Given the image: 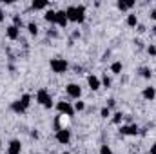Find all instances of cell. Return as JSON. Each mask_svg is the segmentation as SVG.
<instances>
[{
    "label": "cell",
    "instance_id": "obj_1",
    "mask_svg": "<svg viewBox=\"0 0 156 154\" xmlns=\"http://www.w3.org/2000/svg\"><path fill=\"white\" fill-rule=\"evenodd\" d=\"M66 13H67V18H69V22H75V24H82L83 20H85V5H69L67 9H66Z\"/></svg>",
    "mask_w": 156,
    "mask_h": 154
},
{
    "label": "cell",
    "instance_id": "obj_2",
    "mask_svg": "<svg viewBox=\"0 0 156 154\" xmlns=\"http://www.w3.org/2000/svg\"><path fill=\"white\" fill-rule=\"evenodd\" d=\"M49 67H51L53 73H56V75H64V73L69 69V64H67L64 58H53V60L49 62Z\"/></svg>",
    "mask_w": 156,
    "mask_h": 154
},
{
    "label": "cell",
    "instance_id": "obj_3",
    "mask_svg": "<svg viewBox=\"0 0 156 154\" xmlns=\"http://www.w3.org/2000/svg\"><path fill=\"white\" fill-rule=\"evenodd\" d=\"M37 102H38L42 107H45V109H51V107H53V98H51V94H49L47 89H38V93H37Z\"/></svg>",
    "mask_w": 156,
    "mask_h": 154
},
{
    "label": "cell",
    "instance_id": "obj_4",
    "mask_svg": "<svg viewBox=\"0 0 156 154\" xmlns=\"http://www.w3.org/2000/svg\"><path fill=\"white\" fill-rule=\"evenodd\" d=\"M56 111H58V114L69 116V118H73V116H75V107H73L69 102H64V100L56 103Z\"/></svg>",
    "mask_w": 156,
    "mask_h": 154
},
{
    "label": "cell",
    "instance_id": "obj_5",
    "mask_svg": "<svg viewBox=\"0 0 156 154\" xmlns=\"http://www.w3.org/2000/svg\"><path fill=\"white\" fill-rule=\"evenodd\" d=\"M66 93H67V96L73 98V100H80V96H82V89H80L78 83H67V85H66Z\"/></svg>",
    "mask_w": 156,
    "mask_h": 154
},
{
    "label": "cell",
    "instance_id": "obj_6",
    "mask_svg": "<svg viewBox=\"0 0 156 154\" xmlns=\"http://www.w3.org/2000/svg\"><path fill=\"white\" fill-rule=\"evenodd\" d=\"M56 142L62 143V145H67L71 142V131L69 129H60L56 131Z\"/></svg>",
    "mask_w": 156,
    "mask_h": 154
},
{
    "label": "cell",
    "instance_id": "obj_7",
    "mask_svg": "<svg viewBox=\"0 0 156 154\" xmlns=\"http://www.w3.org/2000/svg\"><path fill=\"white\" fill-rule=\"evenodd\" d=\"M58 27H64L66 29V26L69 24V18H67V13H66V9H60V11H56V22H55Z\"/></svg>",
    "mask_w": 156,
    "mask_h": 154
},
{
    "label": "cell",
    "instance_id": "obj_8",
    "mask_svg": "<svg viewBox=\"0 0 156 154\" xmlns=\"http://www.w3.org/2000/svg\"><path fill=\"white\" fill-rule=\"evenodd\" d=\"M87 83H89V89L91 91H98L102 87V80L98 76H94V75H89L87 76Z\"/></svg>",
    "mask_w": 156,
    "mask_h": 154
},
{
    "label": "cell",
    "instance_id": "obj_9",
    "mask_svg": "<svg viewBox=\"0 0 156 154\" xmlns=\"http://www.w3.org/2000/svg\"><path fill=\"white\" fill-rule=\"evenodd\" d=\"M67 121H69V116H64V114H58L56 120H55V129L60 131V129H67Z\"/></svg>",
    "mask_w": 156,
    "mask_h": 154
},
{
    "label": "cell",
    "instance_id": "obj_10",
    "mask_svg": "<svg viewBox=\"0 0 156 154\" xmlns=\"http://www.w3.org/2000/svg\"><path fill=\"white\" fill-rule=\"evenodd\" d=\"M20 151H22V143L18 140H11L7 145V154H20Z\"/></svg>",
    "mask_w": 156,
    "mask_h": 154
},
{
    "label": "cell",
    "instance_id": "obj_11",
    "mask_svg": "<svg viewBox=\"0 0 156 154\" xmlns=\"http://www.w3.org/2000/svg\"><path fill=\"white\" fill-rule=\"evenodd\" d=\"M5 35H7V38H9V40H18V38H20V29H18V27H15V26L11 24V26L5 29Z\"/></svg>",
    "mask_w": 156,
    "mask_h": 154
},
{
    "label": "cell",
    "instance_id": "obj_12",
    "mask_svg": "<svg viewBox=\"0 0 156 154\" xmlns=\"http://www.w3.org/2000/svg\"><path fill=\"white\" fill-rule=\"evenodd\" d=\"M142 96H144L147 102H153V100L156 98V89H154V87H151V85H149V87H145V89L142 91Z\"/></svg>",
    "mask_w": 156,
    "mask_h": 154
},
{
    "label": "cell",
    "instance_id": "obj_13",
    "mask_svg": "<svg viewBox=\"0 0 156 154\" xmlns=\"http://www.w3.org/2000/svg\"><path fill=\"white\" fill-rule=\"evenodd\" d=\"M116 7L120 11H129L134 7V2L133 0H120V2H116Z\"/></svg>",
    "mask_w": 156,
    "mask_h": 154
},
{
    "label": "cell",
    "instance_id": "obj_14",
    "mask_svg": "<svg viewBox=\"0 0 156 154\" xmlns=\"http://www.w3.org/2000/svg\"><path fill=\"white\" fill-rule=\"evenodd\" d=\"M11 111H13V113H16V114H24L27 109L22 105V102H20V100H16V102H13V103H11Z\"/></svg>",
    "mask_w": 156,
    "mask_h": 154
},
{
    "label": "cell",
    "instance_id": "obj_15",
    "mask_svg": "<svg viewBox=\"0 0 156 154\" xmlns=\"http://www.w3.org/2000/svg\"><path fill=\"white\" fill-rule=\"evenodd\" d=\"M44 18H45V22H49V24H55V22H56V11H53V9H47V11H45V15H44Z\"/></svg>",
    "mask_w": 156,
    "mask_h": 154
},
{
    "label": "cell",
    "instance_id": "obj_16",
    "mask_svg": "<svg viewBox=\"0 0 156 154\" xmlns=\"http://www.w3.org/2000/svg\"><path fill=\"white\" fill-rule=\"evenodd\" d=\"M125 24H127L129 27H136V26H138V16H136L134 13L127 15V20H125Z\"/></svg>",
    "mask_w": 156,
    "mask_h": 154
},
{
    "label": "cell",
    "instance_id": "obj_17",
    "mask_svg": "<svg viewBox=\"0 0 156 154\" xmlns=\"http://www.w3.org/2000/svg\"><path fill=\"white\" fill-rule=\"evenodd\" d=\"M122 69H123L122 62H113V64H111V73H113V75H122Z\"/></svg>",
    "mask_w": 156,
    "mask_h": 154
},
{
    "label": "cell",
    "instance_id": "obj_18",
    "mask_svg": "<svg viewBox=\"0 0 156 154\" xmlns=\"http://www.w3.org/2000/svg\"><path fill=\"white\" fill-rule=\"evenodd\" d=\"M31 7H33L35 11H40V9H47V7H49V2H33V4H31Z\"/></svg>",
    "mask_w": 156,
    "mask_h": 154
},
{
    "label": "cell",
    "instance_id": "obj_19",
    "mask_svg": "<svg viewBox=\"0 0 156 154\" xmlns=\"http://www.w3.org/2000/svg\"><path fill=\"white\" fill-rule=\"evenodd\" d=\"M123 118H125V116H123V113H120V111H118V113H115V114H113V123H115V125H122Z\"/></svg>",
    "mask_w": 156,
    "mask_h": 154
},
{
    "label": "cell",
    "instance_id": "obj_20",
    "mask_svg": "<svg viewBox=\"0 0 156 154\" xmlns=\"http://www.w3.org/2000/svg\"><path fill=\"white\" fill-rule=\"evenodd\" d=\"M27 31H29L33 37H37V35H38V26H37L35 22H29V24H27Z\"/></svg>",
    "mask_w": 156,
    "mask_h": 154
},
{
    "label": "cell",
    "instance_id": "obj_21",
    "mask_svg": "<svg viewBox=\"0 0 156 154\" xmlns=\"http://www.w3.org/2000/svg\"><path fill=\"white\" fill-rule=\"evenodd\" d=\"M140 75L145 78V80H151V76H153V71H151L149 67H142V69H140Z\"/></svg>",
    "mask_w": 156,
    "mask_h": 154
},
{
    "label": "cell",
    "instance_id": "obj_22",
    "mask_svg": "<svg viewBox=\"0 0 156 154\" xmlns=\"http://www.w3.org/2000/svg\"><path fill=\"white\" fill-rule=\"evenodd\" d=\"M13 26H15V27H18V29L24 26V22H22V16H20V15H13Z\"/></svg>",
    "mask_w": 156,
    "mask_h": 154
},
{
    "label": "cell",
    "instance_id": "obj_23",
    "mask_svg": "<svg viewBox=\"0 0 156 154\" xmlns=\"http://www.w3.org/2000/svg\"><path fill=\"white\" fill-rule=\"evenodd\" d=\"M20 102H22V105H24L26 109H29V105H31V94H24V96L20 98Z\"/></svg>",
    "mask_w": 156,
    "mask_h": 154
},
{
    "label": "cell",
    "instance_id": "obj_24",
    "mask_svg": "<svg viewBox=\"0 0 156 154\" xmlns=\"http://www.w3.org/2000/svg\"><path fill=\"white\" fill-rule=\"evenodd\" d=\"M75 113H82L83 109H85V102H82V100H78V102H75Z\"/></svg>",
    "mask_w": 156,
    "mask_h": 154
},
{
    "label": "cell",
    "instance_id": "obj_25",
    "mask_svg": "<svg viewBox=\"0 0 156 154\" xmlns=\"http://www.w3.org/2000/svg\"><path fill=\"white\" fill-rule=\"evenodd\" d=\"M100 80H102V87H105V89H107V87H111V83H113V80L107 76V75H104Z\"/></svg>",
    "mask_w": 156,
    "mask_h": 154
},
{
    "label": "cell",
    "instance_id": "obj_26",
    "mask_svg": "<svg viewBox=\"0 0 156 154\" xmlns=\"http://www.w3.org/2000/svg\"><path fill=\"white\" fill-rule=\"evenodd\" d=\"M136 134H140V127L138 125H129V134L127 136H136Z\"/></svg>",
    "mask_w": 156,
    "mask_h": 154
},
{
    "label": "cell",
    "instance_id": "obj_27",
    "mask_svg": "<svg viewBox=\"0 0 156 154\" xmlns=\"http://www.w3.org/2000/svg\"><path fill=\"white\" fill-rule=\"evenodd\" d=\"M100 116H102V118H109V116H111V109H109V107H102V109H100Z\"/></svg>",
    "mask_w": 156,
    "mask_h": 154
},
{
    "label": "cell",
    "instance_id": "obj_28",
    "mask_svg": "<svg viewBox=\"0 0 156 154\" xmlns=\"http://www.w3.org/2000/svg\"><path fill=\"white\" fill-rule=\"evenodd\" d=\"M100 154H113V149L109 145H102L100 147Z\"/></svg>",
    "mask_w": 156,
    "mask_h": 154
},
{
    "label": "cell",
    "instance_id": "obj_29",
    "mask_svg": "<svg viewBox=\"0 0 156 154\" xmlns=\"http://www.w3.org/2000/svg\"><path fill=\"white\" fill-rule=\"evenodd\" d=\"M115 105H116V100H115V98H109V100H107V105H105V107H109V109H113Z\"/></svg>",
    "mask_w": 156,
    "mask_h": 154
},
{
    "label": "cell",
    "instance_id": "obj_30",
    "mask_svg": "<svg viewBox=\"0 0 156 154\" xmlns=\"http://www.w3.org/2000/svg\"><path fill=\"white\" fill-rule=\"evenodd\" d=\"M147 53H149L151 56H156V45H149V47H147Z\"/></svg>",
    "mask_w": 156,
    "mask_h": 154
},
{
    "label": "cell",
    "instance_id": "obj_31",
    "mask_svg": "<svg viewBox=\"0 0 156 154\" xmlns=\"http://www.w3.org/2000/svg\"><path fill=\"white\" fill-rule=\"evenodd\" d=\"M149 15H151V18L156 22V7H154V9H151V13H149Z\"/></svg>",
    "mask_w": 156,
    "mask_h": 154
},
{
    "label": "cell",
    "instance_id": "obj_32",
    "mask_svg": "<svg viewBox=\"0 0 156 154\" xmlns=\"http://www.w3.org/2000/svg\"><path fill=\"white\" fill-rule=\"evenodd\" d=\"M149 154H156V142L151 145V151H149Z\"/></svg>",
    "mask_w": 156,
    "mask_h": 154
},
{
    "label": "cell",
    "instance_id": "obj_33",
    "mask_svg": "<svg viewBox=\"0 0 156 154\" xmlns=\"http://www.w3.org/2000/svg\"><path fill=\"white\" fill-rule=\"evenodd\" d=\"M145 29H147L145 26H138V33H145Z\"/></svg>",
    "mask_w": 156,
    "mask_h": 154
},
{
    "label": "cell",
    "instance_id": "obj_34",
    "mask_svg": "<svg viewBox=\"0 0 156 154\" xmlns=\"http://www.w3.org/2000/svg\"><path fill=\"white\" fill-rule=\"evenodd\" d=\"M47 35H49V37H56V35H58V33H56V31H55V29H51V31H47Z\"/></svg>",
    "mask_w": 156,
    "mask_h": 154
},
{
    "label": "cell",
    "instance_id": "obj_35",
    "mask_svg": "<svg viewBox=\"0 0 156 154\" xmlns=\"http://www.w3.org/2000/svg\"><path fill=\"white\" fill-rule=\"evenodd\" d=\"M4 20H5V13L0 9V22H4Z\"/></svg>",
    "mask_w": 156,
    "mask_h": 154
},
{
    "label": "cell",
    "instance_id": "obj_36",
    "mask_svg": "<svg viewBox=\"0 0 156 154\" xmlns=\"http://www.w3.org/2000/svg\"><path fill=\"white\" fill-rule=\"evenodd\" d=\"M75 71H76L78 75H80V73H82V67H80V65H75Z\"/></svg>",
    "mask_w": 156,
    "mask_h": 154
},
{
    "label": "cell",
    "instance_id": "obj_37",
    "mask_svg": "<svg viewBox=\"0 0 156 154\" xmlns=\"http://www.w3.org/2000/svg\"><path fill=\"white\" fill-rule=\"evenodd\" d=\"M153 33H154V35H156V26H154V27H153Z\"/></svg>",
    "mask_w": 156,
    "mask_h": 154
},
{
    "label": "cell",
    "instance_id": "obj_38",
    "mask_svg": "<svg viewBox=\"0 0 156 154\" xmlns=\"http://www.w3.org/2000/svg\"><path fill=\"white\" fill-rule=\"evenodd\" d=\"M0 147H2V140H0Z\"/></svg>",
    "mask_w": 156,
    "mask_h": 154
},
{
    "label": "cell",
    "instance_id": "obj_39",
    "mask_svg": "<svg viewBox=\"0 0 156 154\" xmlns=\"http://www.w3.org/2000/svg\"><path fill=\"white\" fill-rule=\"evenodd\" d=\"M62 154H69V152H62Z\"/></svg>",
    "mask_w": 156,
    "mask_h": 154
}]
</instances>
